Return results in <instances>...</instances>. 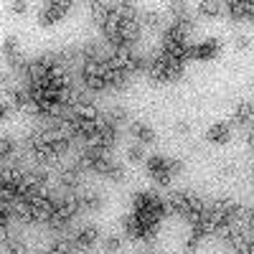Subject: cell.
Listing matches in <instances>:
<instances>
[{
  "label": "cell",
  "mask_w": 254,
  "mask_h": 254,
  "mask_svg": "<svg viewBox=\"0 0 254 254\" xmlns=\"http://www.w3.org/2000/svg\"><path fill=\"white\" fill-rule=\"evenodd\" d=\"M69 8H71L69 0H49V3L44 5V10H41V15H38V23L51 26V23H56V20H61L64 15H66Z\"/></svg>",
  "instance_id": "cell-1"
},
{
  "label": "cell",
  "mask_w": 254,
  "mask_h": 254,
  "mask_svg": "<svg viewBox=\"0 0 254 254\" xmlns=\"http://www.w3.org/2000/svg\"><path fill=\"white\" fill-rule=\"evenodd\" d=\"M49 183V173L44 171H26L23 181L18 186V193L26 196V193H44V186Z\"/></svg>",
  "instance_id": "cell-2"
},
{
  "label": "cell",
  "mask_w": 254,
  "mask_h": 254,
  "mask_svg": "<svg viewBox=\"0 0 254 254\" xmlns=\"http://www.w3.org/2000/svg\"><path fill=\"white\" fill-rule=\"evenodd\" d=\"M165 64H168V59L163 54H158L150 64H147V79H150L153 84H165L168 81L165 79Z\"/></svg>",
  "instance_id": "cell-3"
},
{
  "label": "cell",
  "mask_w": 254,
  "mask_h": 254,
  "mask_svg": "<svg viewBox=\"0 0 254 254\" xmlns=\"http://www.w3.org/2000/svg\"><path fill=\"white\" fill-rule=\"evenodd\" d=\"M140 31H142V23H140V20H125L122 28H120V36H122L125 49H130L135 41L140 38Z\"/></svg>",
  "instance_id": "cell-4"
},
{
  "label": "cell",
  "mask_w": 254,
  "mask_h": 254,
  "mask_svg": "<svg viewBox=\"0 0 254 254\" xmlns=\"http://www.w3.org/2000/svg\"><path fill=\"white\" fill-rule=\"evenodd\" d=\"M97 237H99L97 226H84L81 231H76V234H74V244H76V249H92L94 242H97Z\"/></svg>",
  "instance_id": "cell-5"
},
{
  "label": "cell",
  "mask_w": 254,
  "mask_h": 254,
  "mask_svg": "<svg viewBox=\"0 0 254 254\" xmlns=\"http://www.w3.org/2000/svg\"><path fill=\"white\" fill-rule=\"evenodd\" d=\"M104 84L112 89H125L130 84V74L127 71H115V69H107L104 66Z\"/></svg>",
  "instance_id": "cell-6"
},
{
  "label": "cell",
  "mask_w": 254,
  "mask_h": 254,
  "mask_svg": "<svg viewBox=\"0 0 254 254\" xmlns=\"http://www.w3.org/2000/svg\"><path fill=\"white\" fill-rule=\"evenodd\" d=\"M71 214H66V211H64L61 206H56V211H54V216L49 219V229H54V231H66L69 229V224H71Z\"/></svg>",
  "instance_id": "cell-7"
},
{
  "label": "cell",
  "mask_w": 254,
  "mask_h": 254,
  "mask_svg": "<svg viewBox=\"0 0 254 254\" xmlns=\"http://www.w3.org/2000/svg\"><path fill=\"white\" fill-rule=\"evenodd\" d=\"M234 122L242 125V127H254V104L242 102L237 107V112H234Z\"/></svg>",
  "instance_id": "cell-8"
},
{
  "label": "cell",
  "mask_w": 254,
  "mask_h": 254,
  "mask_svg": "<svg viewBox=\"0 0 254 254\" xmlns=\"http://www.w3.org/2000/svg\"><path fill=\"white\" fill-rule=\"evenodd\" d=\"M59 206L66 211V214L76 216L79 211H81V198H79V193H74V190H66V193L59 198Z\"/></svg>",
  "instance_id": "cell-9"
},
{
  "label": "cell",
  "mask_w": 254,
  "mask_h": 254,
  "mask_svg": "<svg viewBox=\"0 0 254 254\" xmlns=\"http://www.w3.org/2000/svg\"><path fill=\"white\" fill-rule=\"evenodd\" d=\"M79 168L76 165H69V168H64V171L59 173V181H61V186L66 188V190H74L76 186H79Z\"/></svg>",
  "instance_id": "cell-10"
},
{
  "label": "cell",
  "mask_w": 254,
  "mask_h": 254,
  "mask_svg": "<svg viewBox=\"0 0 254 254\" xmlns=\"http://www.w3.org/2000/svg\"><path fill=\"white\" fill-rule=\"evenodd\" d=\"M74 249H76V244H74V234L59 237V239H54V244H51V252H54V254H71Z\"/></svg>",
  "instance_id": "cell-11"
},
{
  "label": "cell",
  "mask_w": 254,
  "mask_h": 254,
  "mask_svg": "<svg viewBox=\"0 0 254 254\" xmlns=\"http://www.w3.org/2000/svg\"><path fill=\"white\" fill-rule=\"evenodd\" d=\"M221 51V41L219 38H208L203 44H198V59H214Z\"/></svg>",
  "instance_id": "cell-12"
},
{
  "label": "cell",
  "mask_w": 254,
  "mask_h": 254,
  "mask_svg": "<svg viewBox=\"0 0 254 254\" xmlns=\"http://www.w3.org/2000/svg\"><path fill=\"white\" fill-rule=\"evenodd\" d=\"M122 226H125V231H127V237H130V239H142V224L137 221L135 214L125 216L122 219Z\"/></svg>",
  "instance_id": "cell-13"
},
{
  "label": "cell",
  "mask_w": 254,
  "mask_h": 254,
  "mask_svg": "<svg viewBox=\"0 0 254 254\" xmlns=\"http://www.w3.org/2000/svg\"><path fill=\"white\" fill-rule=\"evenodd\" d=\"M92 5V10H94V20H97V26L102 28L104 23H107V18L112 15V3H89Z\"/></svg>",
  "instance_id": "cell-14"
},
{
  "label": "cell",
  "mask_w": 254,
  "mask_h": 254,
  "mask_svg": "<svg viewBox=\"0 0 254 254\" xmlns=\"http://www.w3.org/2000/svg\"><path fill=\"white\" fill-rule=\"evenodd\" d=\"M226 10L231 20H247V0H229Z\"/></svg>",
  "instance_id": "cell-15"
},
{
  "label": "cell",
  "mask_w": 254,
  "mask_h": 254,
  "mask_svg": "<svg viewBox=\"0 0 254 254\" xmlns=\"http://www.w3.org/2000/svg\"><path fill=\"white\" fill-rule=\"evenodd\" d=\"M130 135H135L140 142H153V140H155V132H153L147 125H140V122L130 125Z\"/></svg>",
  "instance_id": "cell-16"
},
{
  "label": "cell",
  "mask_w": 254,
  "mask_h": 254,
  "mask_svg": "<svg viewBox=\"0 0 254 254\" xmlns=\"http://www.w3.org/2000/svg\"><path fill=\"white\" fill-rule=\"evenodd\" d=\"M208 140L216 145H226L229 142V125H214L208 130Z\"/></svg>",
  "instance_id": "cell-17"
},
{
  "label": "cell",
  "mask_w": 254,
  "mask_h": 254,
  "mask_svg": "<svg viewBox=\"0 0 254 254\" xmlns=\"http://www.w3.org/2000/svg\"><path fill=\"white\" fill-rule=\"evenodd\" d=\"M125 71H127V74H142V71H147L145 56H140V54L132 51V56H130V61H127V69H125Z\"/></svg>",
  "instance_id": "cell-18"
},
{
  "label": "cell",
  "mask_w": 254,
  "mask_h": 254,
  "mask_svg": "<svg viewBox=\"0 0 254 254\" xmlns=\"http://www.w3.org/2000/svg\"><path fill=\"white\" fill-rule=\"evenodd\" d=\"M168 59V56H165ZM183 76V61H173V59H168L165 64V79L168 81H178Z\"/></svg>",
  "instance_id": "cell-19"
},
{
  "label": "cell",
  "mask_w": 254,
  "mask_h": 254,
  "mask_svg": "<svg viewBox=\"0 0 254 254\" xmlns=\"http://www.w3.org/2000/svg\"><path fill=\"white\" fill-rule=\"evenodd\" d=\"M81 208H89V211H97L102 208V196L99 193H92V190H87V193H81Z\"/></svg>",
  "instance_id": "cell-20"
},
{
  "label": "cell",
  "mask_w": 254,
  "mask_h": 254,
  "mask_svg": "<svg viewBox=\"0 0 254 254\" xmlns=\"http://www.w3.org/2000/svg\"><path fill=\"white\" fill-rule=\"evenodd\" d=\"M221 3H216V0H203V3H198V13L201 15H208V18H216L221 13Z\"/></svg>",
  "instance_id": "cell-21"
},
{
  "label": "cell",
  "mask_w": 254,
  "mask_h": 254,
  "mask_svg": "<svg viewBox=\"0 0 254 254\" xmlns=\"http://www.w3.org/2000/svg\"><path fill=\"white\" fill-rule=\"evenodd\" d=\"M15 155V142L10 137H0V163H8Z\"/></svg>",
  "instance_id": "cell-22"
},
{
  "label": "cell",
  "mask_w": 254,
  "mask_h": 254,
  "mask_svg": "<svg viewBox=\"0 0 254 254\" xmlns=\"http://www.w3.org/2000/svg\"><path fill=\"white\" fill-rule=\"evenodd\" d=\"M193 26H196V23H193V18H188V15H183V18H176V23H173V28H176V31H178L183 38H186L188 33H193Z\"/></svg>",
  "instance_id": "cell-23"
},
{
  "label": "cell",
  "mask_w": 254,
  "mask_h": 254,
  "mask_svg": "<svg viewBox=\"0 0 254 254\" xmlns=\"http://www.w3.org/2000/svg\"><path fill=\"white\" fill-rule=\"evenodd\" d=\"M18 188L15 186H8V183H0V203H13L18 198Z\"/></svg>",
  "instance_id": "cell-24"
},
{
  "label": "cell",
  "mask_w": 254,
  "mask_h": 254,
  "mask_svg": "<svg viewBox=\"0 0 254 254\" xmlns=\"http://www.w3.org/2000/svg\"><path fill=\"white\" fill-rule=\"evenodd\" d=\"M104 117H107V125L117 127L120 122H125V120H127V110H125V107H115V110H110Z\"/></svg>",
  "instance_id": "cell-25"
},
{
  "label": "cell",
  "mask_w": 254,
  "mask_h": 254,
  "mask_svg": "<svg viewBox=\"0 0 254 254\" xmlns=\"http://www.w3.org/2000/svg\"><path fill=\"white\" fill-rule=\"evenodd\" d=\"M8 254H26V242L23 239H18V237H10L8 244H3Z\"/></svg>",
  "instance_id": "cell-26"
},
{
  "label": "cell",
  "mask_w": 254,
  "mask_h": 254,
  "mask_svg": "<svg viewBox=\"0 0 254 254\" xmlns=\"http://www.w3.org/2000/svg\"><path fill=\"white\" fill-rule=\"evenodd\" d=\"M3 54H5L8 59L18 56V38H15V36H8V38L3 41Z\"/></svg>",
  "instance_id": "cell-27"
},
{
  "label": "cell",
  "mask_w": 254,
  "mask_h": 254,
  "mask_svg": "<svg viewBox=\"0 0 254 254\" xmlns=\"http://www.w3.org/2000/svg\"><path fill=\"white\" fill-rule=\"evenodd\" d=\"M112 165H115V163L110 160V155H104V158H99V160L94 163V168H92V171H97V173H102V176H107Z\"/></svg>",
  "instance_id": "cell-28"
},
{
  "label": "cell",
  "mask_w": 254,
  "mask_h": 254,
  "mask_svg": "<svg viewBox=\"0 0 254 254\" xmlns=\"http://www.w3.org/2000/svg\"><path fill=\"white\" fill-rule=\"evenodd\" d=\"M153 176V181L158 183V186H171V173H168V168H160V171H155V173H150Z\"/></svg>",
  "instance_id": "cell-29"
},
{
  "label": "cell",
  "mask_w": 254,
  "mask_h": 254,
  "mask_svg": "<svg viewBox=\"0 0 254 254\" xmlns=\"http://www.w3.org/2000/svg\"><path fill=\"white\" fill-rule=\"evenodd\" d=\"M142 26H147V28H160V18H158V13H150V10H147V13L142 15Z\"/></svg>",
  "instance_id": "cell-30"
},
{
  "label": "cell",
  "mask_w": 254,
  "mask_h": 254,
  "mask_svg": "<svg viewBox=\"0 0 254 254\" xmlns=\"http://www.w3.org/2000/svg\"><path fill=\"white\" fill-rule=\"evenodd\" d=\"M165 158H160V155H155V158H147V171L150 173H155V171H160V168H165Z\"/></svg>",
  "instance_id": "cell-31"
},
{
  "label": "cell",
  "mask_w": 254,
  "mask_h": 254,
  "mask_svg": "<svg viewBox=\"0 0 254 254\" xmlns=\"http://www.w3.org/2000/svg\"><path fill=\"white\" fill-rule=\"evenodd\" d=\"M168 10H171L176 18H183V15H186V3H181V0H173V3H168Z\"/></svg>",
  "instance_id": "cell-32"
},
{
  "label": "cell",
  "mask_w": 254,
  "mask_h": 254,
  "mask_svg": "<svg viewBox=\"0 0 254 254\" xmlns=\"http://www.w3.org/2000/svg\"><path fill=\"white\" fill-rule=\"evenodd\" d=\"M165 168H168V173H171V176L183 173V160H168V163H165Z\"/></svg>",
  "instance_id": "cell-33"
},
{
  "label": "cell",
  "mask_w": 254,
  "mask_h": 254,
  "mask_svg": "<svg viewBox=\"0 0 254 254\" xmlns=\"http://www.w3.org/2000/svg\"><path fill=\"white\" fill-rule=\"evenodd\" d=\"M107 178H112V181H122V178H125L122 165H112V168H110V173H107Z\"/></svg>",
  "instance_id": "cell-34"
},
{
  "label": "cell",
  "mask_w": 254,
  "mask_h": 254,
  "mask_svg": "<svg viewBox=\"0 0 254 254\" xmlns=\"http://www.w3.org/2000/svg\"><path fill=\"white\" fill-rule=\"evenodd\" d=\"M120 247H122V242H120L117 237H110L107 242H104V252H117Z\"/></svg>",
  "instance_id": "cell-35"
},
{
  "label": "cell",
  "mask_w": 254,
  "mask_h": 254,
  "mask_svg": "<svg viewBox=\"0 0 254 254\" xmlns=\"http://www.w3.org/2000/svg\"><path fill=\"white\" fill-rule=\"evenodd\" d=\"M127 158L130 160H142V145H132L130 150H127Z\"/></svg>",
  "instance_id": "cell-36"
},
{
  "label": "cell",
  "mask_w": 254,
  "mask_h": 254,
  "mask_svg": "<svg viewBox=\"0 0 254 254\" xmlns=\"http://www.w3.org/2000/svg\"><path fill=\"white\" fill-rule=\"evenodd\" d=\"M10 8H13V13H26L28 10V3H23V0H15V3H10Z\"/></svg>",
  "instance_id": "cell-37"
},
{
  "label": "cell",
  "mask_w": 254,
  "mask_h": 254,
  "mask_svg": "<svg viewBox=\"0 0 254 254\" xmlns=\"http://www.w3.org/2000/svg\"><path fill=\"white\" fill-rule=\"evenodd\" d=\"M186 59H198V46H186Z\"/></svg>",
  "instance_id": "cell-38"
},
{
  "label": "cell",
  "mask_w": 254,
  "mask_h": 254,
  "mask_svg": "<svg viewBox=\"0 0 254 254\" xmlns=\"http://www.w3.org/2000/svg\"><path fill=\"white\" fill-rule=\"evenodd\" d=\"M237 49H249V38L247 36H237Z\"/></svg>",
  "instance_id": "cell-39"
},
{
  "label": "cell",
  "mask_w": 254,
  "mask_h": 254,
  "mask_svg": "<svg viewBox=\"0 0 254 254\" xmlns=\"http://www.w3.org/2000/svg\"><path fill=\"white\" fill-rule=\"evenodd\" d=\"M176 132H178V135H188V125H186V122H178V125H176Z\"/></svg>",
  "instance_id": "cell-40"
},
{
  "label": "cell",
  "mask_w": 254,
  "mask_h": 254,
  "mask_svg": "<svg viewBox=\"0 0 254 254\" xmlns=\"http://www.w3.org/2000/svg\"><path fill=\"white\" fill-rule=\"evenodd\" d=\"M10 234H8V229H0V244H8Z\"/></svg>",
  "instance_id": "cell-41"
},
{
  "label": "cell",
  "mask_w": 254,
  "mask_h": 254,
  "mask_svg": "<svg viewBox=\"0 0 254 254\" xmlns=\"http://www.w3.org/2000/svg\"><path fill=\"white\" fill-rule=\"evenodd\" d=\"M247 20H254V3H247Z\"/></svg>",
  "instance_id": "cell-42"
},
{
  "label": "cell",
  "mask_w": 254,
  "mask_h": 254,
  "mask_svg": "<svg viewBox=\"0 0 254 254\" xmlns=\"http://www.w3.org/2000/svg\"><path fill=\"white\" fill-rule=\"evenodd\" d=\"M219 173H221V176L226 178V176H231V173H234V168H231V165H224V168H221V171H219Z\"/></svg>",
  "instance_id": "cell-43"
},
{
  "label": "cell",
  "mask_w": 254,
  "mask_h": 254,
  "mask_svg": "<svg viewBox=\"0 0 254 254\" xmlns=\"http://www.w3.org/2000/svg\"><path fill=\"white\" fill-rule=\"evenodd\" d=\"M8 115H10V110H8V107H3V104H0V120H5Z\"/></svg>",
  "instance_id": "cell-44"
},
{
  "label": "cell",
  "mask_w": 254,
  "mask_h": 254,
  "mask_svg": "<svg viewBox=\"0 0 254 254\" xmlns=\"http://www.w3.org/2000/svg\"><path fill=\"white\" fill-rule=\"evenodd\" d=\"M244 254H254V237L249 239V244H247V252Z\"/></svg>",
  "instance_id": "cell-45"
},
{
  "label": "cell",
  "mask_w": 254,
  "mask_h": 254,
  "mask_svg": "<svg viewBox=\"0 0 254 254\" xmlns=\"http://www.w3.org/2000/svg\"><path fill=\"white\" fill-rule=\"evenodd\" d=\"M38 254H54V252L51 249H44V252H38Z\"/></svg>",
  "instance_id": "cell-46"
},
{
  "label": "cell",
  "mask_w": 254,
  "mask_h": 254,
  "mask_svg": "<svg viewBox=\"0 0 254 254\" xmlns=\"http://www.w3.org/2000/svg\"><path fill=\"white\" fill-rule=\"evenodd\" d=\"M0 87H3V76H0Z\"/></svg>",
  "instance_id": "cell-47"
},
{
  "label": "cell",
  "mask_w": 254,
  "mask_h": 254,
  "mask_svg": "<svg viewBox=\"0 0 254 254\" xmlns=\"http://www.w3.org/2000/svg\"><path fill=\"white\" fill-rule=\"evenodd\" d=\"M145 254H153V252H145Z\"/></svg>",
  "instance_id": "cell-48"
},
{
  "label": "cell",
  "mask_w": 254,
  "mask_h": 254,
  "mask_svg": "<svg viewBox=\"0 0 254 254\" xmlns=\"http://www.w3.org/2000/svg\"><path fill=\"white\" fill-rule=\"evenodd\" d=\"M252 130H254V127H252Z\"/></svg>",
  "instance_id": "cell-49"
}]
</instances>
